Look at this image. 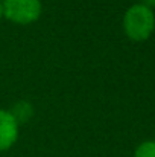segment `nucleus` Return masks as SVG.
I'll return each mask as SVG.
<instances>
[{"label":"nucleus","instance_id":"f257e3e1","mask_svg":"<svg viewBox=\"0 0 155 157\" xmlns=\"http://www.w3.org/2000/svg\"><path fill=\"white\" fill-rule=\"evenodd\" d=\"M125 35L132 41H146L155 31L154 9L146 8L140 3L129 6L122 20Z\"/></svg>","mask_w":155,"mask_h":157},{"label":"nucleus","instance_id":"f03ea898","mask_svg":"<svg viewBox=\"0 0 155 157\" xmlns=\"http://www.w3.org/2000/svg\"><path fill=\"white\" fill-rule=\"evenodd\" d=\"M41 0H2L3 18L15 25H32L41 17Z\"/></svg>","mask_w":155,"mask_h":157},{"label":"nucleus","instance_id":"7ed1b4c3","mask_svg":"<svg viewBox=\"0 0 155 157\" xmlns=\"http://www.w3.org/2000/svg\"><path fill=\"white\" fill-rule=\"evenodd\" d=\"M20 136V124L9 110L0 108V153L11 150Z\"/></svg>","mask_w":155,"mask_h":157},{"label":"nucleus","instance_id":"20e7f679","mask_svg":"<svg viewBox=\"0 0 155 157\" xmlns=\"http://www.w3.org/2000/svg\"><path fill=\"white\" fill-rule=\"evenodd\" d=\"M9 111L12 113V116L15 117V121H17L20 125H21V122H23V124L28 122V121L32 117V114H34L32 105L29 104V102H26V101H21V102L15 104L14 108L9 110Z\"/></svg>","mask_w":155,"mask_h":157},{"label":"nucleus","instance_id":"39448f33","mask_svg":"<svg viewBox=\"0 0 155 157\" xmlns=\"http://www.w3.org/2000/svg\"><path fill=\"white\" fill-rule=\"evenodd\" d=\"M134 157H155V140L142 142L135 148Z\"/></svg>","mask_w":155,"mask_h":157},{"label":"nucleus","instance_id":"423d86ee","mask_svg":"<svg viewBox=\"0 0 155 157\" xmlns=\"http://www.w3.org/2000/svg\"><path fill=\"white\" fill-rule=\"evenodd\" d=\"M140 5H143V6H146V8L154 9L155 8V0H140Z\"/></svg>","mask_w":155,"mask_h":157},{"label":"nucleus","instance_id":"0eeeda50","mask_svg":"<svg viewBox=\"0 0 155 157\" xmlns=\"http://www.w3.org/2000/svg\"><path fill=\"white\" fill-rule=\"evenodd\" d=\"M2 18H3V14H2V0H0V21H2Z\"/></svg>","mask_w":155,"mask_h":157}]
</instances>
